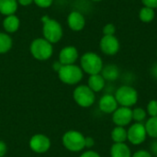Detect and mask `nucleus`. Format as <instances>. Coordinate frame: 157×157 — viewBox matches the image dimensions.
Segmentation results:
<instances>
[{
    "label": "nucleus",
    "instance_id": "nucleus-1",
    "mask_svg": "<svg viewBox=\"0 0 157 157\" xmlns=\"http://www.w3.org/2000/svg\"><path fill=\"white\" fill-rule=\"evenodd\" d=\"M80 65L83 72L89 75L100 74L104 66L102 58L93 52H88L82 55L80 59Z\"/></svg>",
    "mask_w": 157,
    "mask_h": 157
},
{
    "label": "nucleus",
    "instance_id": "nucleus-2",
    "mask_svg": "<svg viewBox=\"0 0 157 157\" xmlns=\"http://www.w3.org/2000/svg\"><path fill=\"white\" fill-rule=\"evenodd\" d=\"M59 79L68 86H74L78 84L84 76V72L80 66L76 64L62 65L58 71Z\"/></svg>",
    "mask_w": 157,
    "mask_h": 157
},
{
    "label": "nucleus",
    "instance_id": "nucleus-3",
    "mask_svg": "<svg viewBox=\"0 0 157 157\" xmlns=\"http://www.w3.org/2000/svg\"><path fill=\"white\" fill-rule=\"evenodd\" d=\"M85 140L86 137L82 132L77 131H68L63 135L62 143L66 150L73 153H78L86 148Z\"/></svg>",
    "mask_w": 157,
    "mask_h": 157
},
{
    "label": "nucleus",
    "instance_id": "nucleus-4",
    "mask_svg": "<svg viewBox=\"0 0 157 157\" xmlns=\"http://www.w3.org/2000/svg\"><path fill=\"white\" fill-rule=\"evenodd\" d=\"M31 55L39 61H46L50 59L53 52L52 44L44 38H38L30 44Z\"/></svg>",
    "mask_w": 157,
    "mask_h": 157
},
{
    "label": "nucleus",
    "instance_id": "nucleus-5",
    "mask_svg": "<svg viewBox=\"0 0 157 157\" xmlns=\"http://www.w3.org/2000/svg\"><path fill=\"white\" fill-rule=\"evenodd\" d=\"M42 34L44 39L52 44L58 42L63 37V29L61 24L55 19L49 18L48 17H42Z\"/></svg>",
    "mask_w": 157,
    "mask_h": 157
},
{
    "label": "nucleus",
    "instance_id": "nucleus-6",
    "mask_svg": "<svg viewBox=\"0 0 157 157\" xmlns=\"http://www.w3.org/2000/svg\"><path fill=\"white\" fill-rule=\"evenodd\" d=\"M117 102L121 107L131 108L134 106L138 101V92L136 89L129 85L120 86L114 95Z\"/></svg>",
    "mask_w": 157,
    "mask_h": 157
},
{
    "label": "nucleus",
    "instance_id": "nucleus-7",
    "mask_svg": "<svg viewBox=\"0 0 157 157\" xmlns=\"http://www.w3.org/2000/svg\"><path fill=\"white\" fill-rule=\"evenodd\" d=\"M73 98L75 103L82 108L91 107L96 100L95 93L86 85H80L75 87L73 93Z\"/></svg>",
    "mask_w": 157,
    "mask_h": 157
},
{
    "label": "nucleus",
    "instance_id": "nucleus-8",
    "mask_svg": "<svg viewBox=\"0 0 157 157\" xmlns=\"http://www.w3.org/2000/svg\"><path fill=\"white\" fill-rule=\"evenodd\" d=\"M147 137L146 130L142 122H135L127 131V140L133 145L142 144Z\"/></svg>",
    "mask_w": 157,
    "mask_h": 157
},
{
    "label": "nucleus",
    "instance_id": "nucleus-9",
    "mask_svg": "<svg viewBox=\"0 0 157 157\" xmlns=\"http://www.w3.org/2000/svg\"><path fill=\"white\" fill-rule=\"evenodd\" d=\"M99 48L104 54L113 56L119 52L121 49V43L119 39L115 35H103L99 41Z\"/></svg>",
    "mask_w": 157,
    "mask_h": 157
},
{
    "label": "nucleus",
    "instance_id": "nucleus-10",
    "mask_svg": "<svg viewBox=\"0 0 157 157\" xmlns=\"http://www.w3.org/2000/svg\"><path fill=\"white\" fill-rule=\"evenodd\" d=\"M52 143L48 136L42 133L34 134L29 140V147L36 154H45L51 148Z\"/></svg>",
    "mask_w": 157,
    "mask_h": 157
},
{
    "label": "nucleus",
    "instance_id": "nucleus-11",
    "mask_svg": "<svg viewBox=\"0 0 157 157\" xmlns=\"http://www.w3.org/2000/svg\"><path fill=\"white\" fill-rule=\"evenodd\" d=\"M112 121L117 126L124 127L129 125L132 121V109L127 107L118 108L112 113Z\"/></svg>",
    "mask_w": 157,
    "mask_h": 157
},
{
    "label": "nucleus",
    "instance_id": "nucleus-12",
    "mask_svg": "<svg viewBox=\"0 0 157 157\" xmlns=\"http://www.w3.org/2000/svg\"><path fill=\"white\" fill-rule=\"evenodd\" d=\"M78 51L74 46H66L63 48L59 54V62L63 65L75 64L78 59Z\"/></svg>",
    "mask_w": 157,
    "mask_h": 157
},
{
    "label": "nucleus",
    "instance_id": "nucleus-13",
    "mask_svg": "<svg viewBox=\"0 0 157 157\" xmlns=\"http://www.w3.org/2000/svg\"><path fill=\"white\" fill-rule=\"evenodd\" d=\"M118 102L111 94H106L101 97L98 102L99 109L106 114H111L118 109Z\"/></svg>",
    "mask_w": 157,
    "mask_h": 157
},
{
    "label": "nucleus",
    "instance_id": "nucleus-14",
    "mask_svg": "<svg viewBox=\"0 0 157 157\" xmlns=\"http://www.w3.org/2000/svg\"><path fill=\"white\" fill-rule=\"evenodd\" d=\"M69 28L74 31H81L86 26V18L79 11H72L67 17Z\"/></svg>",
    "mask_w": 157,
    "mask_h": 157
},
{
    "label": "nucleus",
    "instance_id": "nucleus-15",
    "mask_svg": "<svg viewBox=\"0 0 157 157\" xmlns=\"http://www.w3.org/2000/svg\"><path fill=\"white\" fill-rule=\"evenodd\" d=\"M100 74L106 81L113 82V81H116L120 77L121 71H120V68L116 64L109 63V64L103 66Z\"/></svg>",
    "mask_w": 157,
    "mask_h": 157
},
{
    "label": "nucleus",
    "instance_id": "nucleus-16",
    "mask_svg": "<svg viewBox=\"0 0 157 157\" xmlns=\"http://www.w3.org/2000/svg\"><path fill=\"white\" fill-rule=\"evenodd\" d=\"M87 86L94 93H98L104 89L106 86V80L101 75V74L92 75H89Z\"/></svg>",
    "mask_w": 157,
    "mask_h": 157
},
{
    "label": "nucleus",
    "instance_id": "nucleus-17",
    "mask_svg": "<svg viewBox=\"0 0 157 157\" xmlns=\"http://www.w3.org/2000/svg\"><path fill=\"white\" fill-rule=\"evenodd\" d=\"M111 157H132L130 147L125 143H114L110 148Z\"/></svg>",
    "mask_w": 157,
    "mask_h": 157
},
{
    "label": "nucleus",
    "instance_id": "nucleus-18",
    "mask_svg": "<svg viewBox=\"0 0 157 157\" xmlns=\"http://www.w3.org/2000/svg\"><path fill=\"white\" fill-rule=\"evenodd\" d=\"M20 26V21L19 18L14 15H9L6 16L3 21V27L4 29L7 32V33H14L16 32Z\"/></svg>",
    "mask_w": 157,
    "mask_h": 157
},
{
    "label": "nucleus",
    "instance_id": "nucleus-19",
    "mask_svg": "<svg viewBox=\"0 0 157 157\" xmlns=\"http://www.w3.org/2000/svg\"><path fill=\"white\" fill-rule=\"evenodd\" d=\"M17 0H0V13L4 16L14 15L17 9Z\"/></svg>",
    "mask_w": 157,
    "mask_h": 157
},
{
    "label": "nucleus",
    "instance_id": "nucleus-20",
    "mask_svg": "<svg viewBox=\"0 0 157 157\" xmlns=\"http://www.w3.org/2000/svg\"><path fill=\"white\" fill-rule=\"evenodd\" d=\"M138 17H139V19L143 23H145V24L151 23L152 21H154V19L155 17V10L144 6L140 9V11L138 13Z\"/></svg>",
    "mask_w": 157,
    "mask_h": 157
},
{
    "label": "nucleus",
    "instance_id": "nucleus-21",
    "mask_svg": "<svg viewBox=\"0 0 157 157\" xmlns=\"http://www.w3.org/2000/svg\"><path fill=\"white\" fill-rule=\"evenodd\" d=\"M110 136L114 143H125L127 141V131L124 127L116 126L112 130Z\"/></svg>",
    "mask_w": 157,
    "mask_h": 157
},
{
    "label": "nucleus",
    "instance_id": "nucleus-22",
    "mask_svg": "<svg viewBox=\"0 0 157 157\" xmlns=\"http://www.w3.org/2000/svg\"><path fill=\"white\" fill-rule=\"evenodd\" d=\"M13 45V40L7 33L0 32V54L6 53L10 51Z\"/></svg>",
    "mask_w": 157,
    "mask_h": 157
},
{
    "label": "nucleus",
    "instance_id": "nucleus-23",
    "mask_svg": "<svg viewBox=\"0 0 157 157\" xmlns=\"http://www.w3.org/2000/svg\"><path fill=\"white\" fill-rule=\"evenodd\" d=\"M146 133L153 139H157V117H151L144 125Z\"/></svg>",
    "mask_w": 157,
    "mask_h": 157
},
{
    "label": "nucleus",
    "instance_id": "nucleus-24",
    "mask_svg": "<svg viewBox=\"0 0 157 157\" xmlns=\"http://www.w3.org/2000/svg\"><path fill=\"white\" fill-rule=\"evenodd\" d=\"M146 111L142 108H136L132 110V120L136 122H143L146 118Z\"/></svg>",
    "mask_w": 157,
    "mask_h": 157
},
{
    "label": "nucleus",
    "instance_id": "nucleus-25",
    "mask_svg": "<svg viewBox=\"0 0 157 157\" xmlns=\"http://www.w3.org/2000/svg\"><path fill=\"white\" fill-rule=\"evenodd\" d=\"M102 32H103V35H107V36L115 35V33H116V26L113 23H108L103 27Z\"/></svg>",
    "mask_w": 157,
    "mask_h": 157
},
{
    "label": "nucleus",
    "instance_id": "nucleus-26",
    "mask_svg": "<svg viewBox=\"0 0 157 157\" xmlns=\"http://www.w3.org/2000/svg\"><path fill=\"white\" fill-rule=\"evenodd\" d=\"M147 113L150 117H157V100H151L148 103Z\"/></svg>",
    "mask_w": 157,
    "mask_h": 157
},
{
    "label": "nucleus",
    "instance_id": "nucleus-27",
    "mask_svg": "<svg viewBox=\"0 0 157 157\" xmlns=\"http://www.w3.org/2000/svg\"><path fill=\"white\" fill-rule=\"evenodd\" d=\"M53 0H33V2L41 8H47L52 6Z\"/></svg>",
    "mask_w": 157,
    "mask_h": 157
},
{
    "label": "nucleus",
    "instance_id": "nucleus-28",
    "mask_svg": "<svg viewBox=\"0 0 157 157\" xmlns=\"http://www.w3.org/2000/svg\"><path fill=\"white\" fill-rule=\"evenodd\" d=\"M142 3L144 6L156 9L157 8V0H142Z\"/></svg>",
    "mask_w": 157,
    "mask_h": 157
},
{
    "label": "nucleus",
    "instance_id": "nucleus-29",
    "mask_svg": "<svg viewBox=\"0 0 157 157\" xmlns=\"http://www.w3.org/2000/svg\"><path fill=\"white\" fill-rule=\"evenodd\" d=\"M132 157H152V155L146 150H139L134 153Z\"/></svg>",
    "mask_w": 157,
    "mask_h": 157
},
{
    "label": "nucleus",
    "instance_id": "nucleus-30",
    "mask_svg": "<svg viewBox=\"0 0 157 157\" xmlns=\"http://www.w3.org/2000/svg\"><path fill=\"white\" fill-rule=\"evenodd\" d=\"M79 157H101L100 155L95 151H92V150H88V151H86L84 152Z\"/></svg>",
    "mask_w": 157,
    "mask_h": 157
},
{
    "label": "nucleus",
    "instance_id": "nucleus-31",
    "mask_svg": "<svg viewBox=\"0 0 157 157\" xmlns=\"http://www.w3.org/2000/svg\"><path fill=\"white\" fill-rule=\"evenodd\" d=\"M7 153V146L4 141L0 140V157H5Z\"/></svg>",
    "mask_w": 157,
    "mask_h": 157
},
{
    "label": "nucleus",
    "instance_id": "nucleus-32",
    "mask_svg": "<svg viewBox=\"0 0 157 157\" xmlns=\"http://www.w3.org/2000/svg\"><path fill=\"white\" fill-rule=\"evenodd\" d=\"M95 145V141L92 137H86L85 140V146L86 148H92Z\"/></svg>",
    "mask_w": 157,
    "mask_h": 157
},
{
    "label": "nucleus",
    "instance_id": "nucleus-33",
    "mask_svg": "<svg viewBox=\"0 0 157 157\" xmlns=\"http://www.w3.org/2000/svg\"><path fill=\"white\" fill-rule=\"evenodd\" d=\"M150 148H151V152L157 157V139H155L151 145H150Z\"/></svg>",
    "mask_w": 157,
    "mask_h": 157
},
{
    "label": "nucleus",
    "instance_id": "nucleus-34",
    "mask_svg": "<svg viewBox=\"0 0 157 157\" xmlns=\"http://www.w3.org/2000/svg\"><path fill=\"white\" fill-rule=\"evenodd\" d=\"M151 75H152V76L154 77V78H155L157 79V63H154L153 65H152V67H151Z\"/></svg>",
    "mask_w": 157,
    "mask_h": 157
},
{
    "label": "nucleus",
    "instance_id": "nucleus-35",
    "mask_svg": "<svg viewBox=\"0 0 157 157\" xmlns=\"http://www.w3.org/2000/svg\"><path fill=\"white\" fill-rule=\"evenodd\" d=\"M32 2H33V0H17V3L21 6H29Z\"/></svg>",
    "mask_w": 157,
    "mask_h": 157
},
{
    "label": "nucleus",
    "instance_id": "nucleus-36",
    "mask_svg": "<svg viewBox=\"0 0 157 157\" xmlns=\"http://www.w3.org/2000/svg\"><path fill=\"white\" fill-rule=\"evenodd\" d=\"M62 65H63V64H62L59 61H57V62H55V63H53V69L58 73V71L60 70V68L62 67Z\"/></svg>",
    "mask_w": 157,
    "mask_h": 157
},
{
    "label": "nucleus",
    "instance_id": "nucleus-37",
    "mask_svg": "<svg viewBox=\"0 0 157 157\" xmlns=\"http://www.w3.org/2000/svg\"><path fill=\"white\" fill-rule=\"evenodd\" d=\"M91 1H93V2H100L102 0H91Z\"/></svg>",
    "mask_w": 157,
    "mask_h": 157
},
{
    "label": "nucleus",
    "instance_id": "nucleus-38",
    "mask_svg": "<svg viewBox=\"0 0 157 157\" xmlns=\"http://www.w3.org/2000/svg\"><path fill=\"white\" fill-rule=\"evenodd\" d=\"M156 56H157V51H156Z\"/></svg>",
    "mask_w": 157,
    "mask_h": 157
},
{
    "label": "nucleus",
    "instance_id": "nucleus-39",
    "mask_svg": "<svg viewBox=\"0 0 157 157\" xmlns=\"http://www.w3.org/2000/svg\"><path fill=\"white\" fill-rule=\"evenodd\" d=\"M5 157H6V156H5Z\"/></svg>",
    "mask_w": 157,
    "mask_h": 157
}]
</instances>
